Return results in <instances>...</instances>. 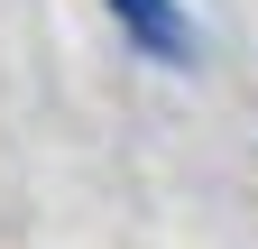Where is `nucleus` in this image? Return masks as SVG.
Wrapping results in <instances>:
<instances>
[{
    "label": "nucleus",
    "instance_id": "f257e3e1",
    "mask_svg": "<svg viewBox=\"0 0 258 249\" xmlns=\"http://www.w3.org/2000/svg\"><path fill=\"white\" fill-rule=\"evenodd\" d=\"M111 10L129 19V37H139L148 55H166V65H184V55H194V19L175 10V0H111Z\"/></svg>",
    "mask_w": 258,
    "mask_h": 249
}]
</instances>
